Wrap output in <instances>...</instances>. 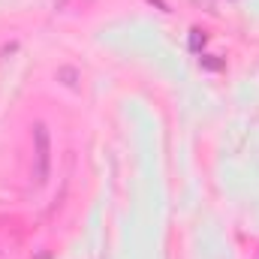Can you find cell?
Instances as JSON below:
<instances>
[{
	"label": "cell",
	"instance_id": "1",
	"mask_svg": "<svg viewBox=\"0 0 259 259\" xmlns=\"http://www.w3.org/2000/svg\"><path fill=\"white\" fill-rule=\"evenodd\" d=\"M49 169H52V136L46 124H36L33 127V181L46 184Z\"/></svg>",
	"mask_w": 259,
	"mask_h": 259
},
{
	"label": "cell",
	"instance_id": "2",
	"mask_svg": "<svg viewBox=\"0 0 259 259\" xmlns=\"http://www.w3.org/2000/svg\"><path fill=\"white\" fill-rule=\"evenodd\" d=\"M58 78H61V81H64L66 88H75V81H78V72H75V69H58Z\"/></svg>",
	"mask_w": 259,
	"mask_h": 259
},
{
	"label": "cell",
	"instance_id": "3",
	"mask_svg": "<svg viewBox=\"0 0 259 259\" xmlns=\"http://www.w3.org/2000/svg\"><path fill=\"white\" fill-rule=\"evenodd\" d=\"M202 66H208V69H220V61H214V58H202Z\"/></svg>",
	"mask_w": 259,
	"mask_h": 259
},
{
	"label": "cell",
	"instance_id": "4",
	"mask_svg": "<svg viewBox=\"0 0 259 259\" xmlns=\"http://www.w3.org/2000/svg\"><path fill=\"white\" fill-rule=\"evenodd\" d=\"M199 42H205V36H199V30H193V39H190V46L199 49Z\"/></svg>",
	"mask_w": 259,
	"mask_h": 259
},
{
	"label": "cell",
	"instance_id": "5",
	"mask_svg": "<svg viewBox=\"0 0 259 259\" xmlns=\"http://www.w3.org/2000/svg\"><path fill=\"white\" fill-rule=\"evenodd\" d=\"M36 259H49V253H46V250H42V253H39V256H36Z\"/></svg>",
	"mask_w": 259,
	"mask_h": 259
}]
</instances>
